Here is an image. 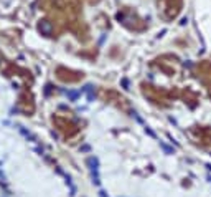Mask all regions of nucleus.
<instances>
[{
  "mask_svg": "<svg viewBox=\"0 0 211 197\" xmlns=\"http://www.w3.org/2000/svg\"><path fill=\"white\" fill-rule=\"evenodd\" d=\"M87 164L91 166V174H92V179H94V184L99 185L101 181H99V169H97V159L96 158H89L87 159Z\"/></svg>",
  "mask_w": 211,
  "mask_h": 197,
  "instance_id": "nucleus-1",
  "label": "nucleus"
}]
</instances>
